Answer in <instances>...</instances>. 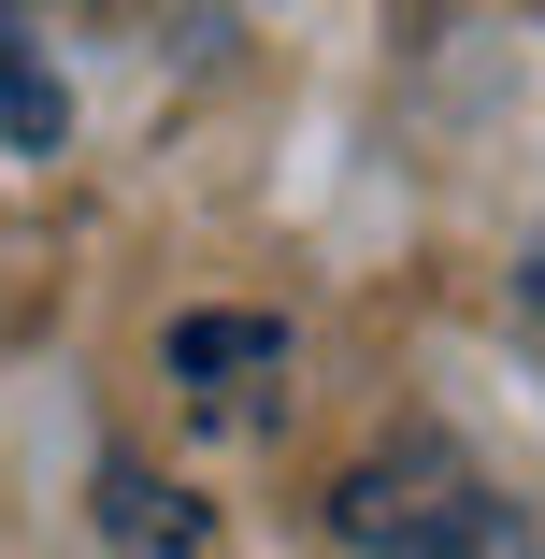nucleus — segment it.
Listing matches in <instances>:
<instances>
[{"label": "nucleus", "instance_id": "f03ea898", "mask_svg": "<svg viewBox=\"0 0 545 559\" xmlns=\"http://www.w3.org/2000/svg\"><path fill=\"white\" fill-rule=\"evenodd\" d=\"M0 130H15L29 158H58V130H72V100H58V72H44V44L15 29V0H0Z\"/></svg>", "mask_w": 545, "mask_h": 559}, {"label": "nucleus", "instance_id": "20e7f679", "mask_svg": "<svg viewBox=\"0 0 545 559\" xmlns=\"http://www.w3.org/2000/svg\"><path fill=\"white\" fill-rule=\"evenodd\" d=\"M446 559H531V531H517V502H488V516H474V531H460Z\"/></svg>", "mask_w": 545, "mask_h": 559}, {"label": "nucleus", "instance_id": "7ed1b4c3", "mask_svg": "<svg viewBox=\"0 0 545 559\" xmlns=\"http://www.w3.org/2000/svg\"><path fill=\"white\" fill-rule=\"evenodd\" d=\"M273 359H287L273 316H187V330H173V373H187V388H215V373H273Z\"/></svg>", "mask_w": 545, "mask_h": 559}, {"label": "nucleus", "instance_id": "39448f33", "mask_svg": "<svg viewBox=\"0 0 545 559\" xmlns=\"http://www.w3.org/2000/svg\"><path fill=\"white\" fill-rule=\"evenodd\" d=\"M517 330H531V345H545V259L517 273Z\"/></svg>", "mask_w": 545, "mask_h": 559}, {"label": "nucleus", "instance_id": "f257e3e1", "mask_svg": "<svg viewBox=\"0 0 545 559\" xmlns=\"http://www.w3.org/2000/svg\"><path fill=\"white\" fill-rule=\"evenodd\" d=\"M474 516H488V488L460 474V444H388V460H359L331 488V531L359 559H446Z\"/></svg>", "mask_w": 545, "mask_h": 559}]
</instances>
